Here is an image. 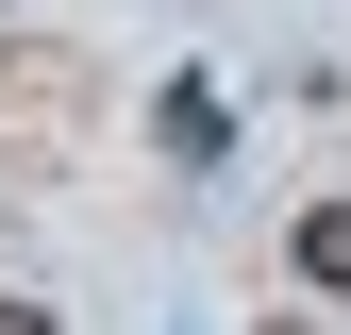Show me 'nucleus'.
<instances>
[{"label":"nucleus","instance_id":"obj_2","mask_svg":"<svg viewBox=\"0 0 351 335\" xmlns=\"http://www.w3.org/2000/svg\"><path fill=\"white\" fill-rule=\"evenodd\" d=\"M0 335H51V319H34V302H0Z\"/></svg>","mask_w":351,"mask_h":335},{"label":"nucleus","instance_id":"obj_1","mask_svg":"<svg viewBox=\"0 0 351 335\" xmlns=\"http://www.w3.org/2000/svg\"><path fill=\"white\" fill-rule=\"evenodd\" d=\"M301 285H318V302H351V201H318V218H301Z\"/></svg>","mask_w":351,"mask_h":335}]
</instances>
